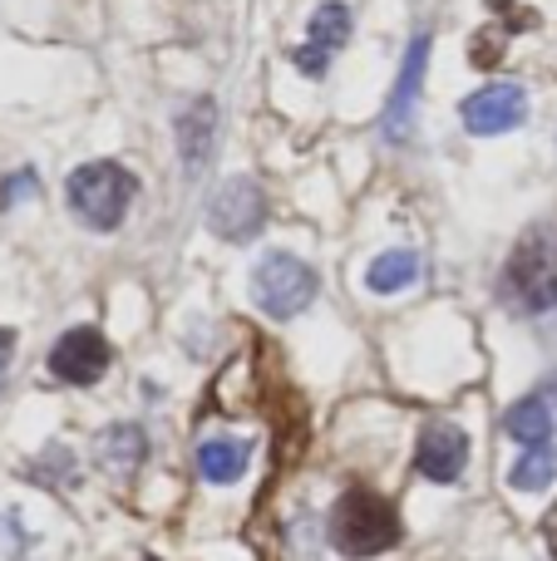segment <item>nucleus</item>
Listing matches in <instances>:
<instances>
[{"mask_svg":"<svg viewBox=\"0 0 557 561\" xmlns=\"http://www.w3.org/2000/svg\"><path fill=\"white\" fill-rule=\"evenodd\" d=\"M247 458H252V444L247 438H207L197 448V473L207 483H237L247 473Z\"/></svg>","mask_w":557,"mask_h":561,"instance_id":"nucleus-13","label":"nucleus"},{"mask_svg":"<svg viewBox=\"0 0 557 561\" xmlns=\"http://www.w3.org/2000/svg\"><path fill=\"white\" fill-rule=\"evenodd\" d=\"M503 300L519 316L557 310V242L548 232H528L503 262Z\"/></svg>","mask_w":557,"mask_h":561,"instance_id":"nucleus-2","label":"nucleus"},{"mask_svg":"<svg viewBox=\"0 0 557 561\" xmlns=\"http://www.w3.org/2000/svg\"><path fill=\"white\" fill-rule=\"evenodd\" d=\"M503 434H509L513 444H523V448H543L553 438V409L543 404L538 394L519 399V404L503 414Z\"/></svg>","mask_w":557,"mask_h":561,"instance_id":"nucleus-14","label":"nucleus"},{"mask_svg":"<svg viewBox=\"0 0 557 561\" xmlns=\"http://www.w3.org/2000/svg\"><path fill=\"white\" fill-rule=\"evenodd\" d=\"M331 542L355 561L380 557L400 542V517H395V507L385 503L380 493H371V488H351L331 513Z\"/></svg>","mask_w":557,"mask_h":561,"instance_id":"nucleus-1","label":"nucleus"},{"mask_svg":"<svg viewBox=\"0 0 557 561\" xmlns=\"http://www.w3.org/2000/svg\"><path fill=\"white\" fill-rule=\"evenodd\" d=\"M464 114V128L479 138H493V134H509V128H519L523 118H528V94H523V84H484L479 94H469L459 104Z\"/></svg>","mask_w":557,"mask_h":561,"instance_id":"nucleus-6","label":"nucleus"},{"mask_svg":"<svg viewBox=\"0 0 557 561\" xmlns=\"http://www.w3.org/2000/svg\"><path fill=\"white\" fill-rule=\"evenodd\" d=\"M30 187H35V178H30V173H15L5 187H0V207H15V197L30 193Z\"/></svg>","mask_w":557,"mask_h":561,"instance_id":"nucleus-17","label":"nucleus"},{"mask_svg":"<svg viewBox=\"0 0 557 561\" xmlns=\"http://www.w3.org/2000/svg\"><path fill=\"white\" fill-rule=\"evenodd\" d=\"M65 193H69V213H75L79 222L94 227V232H114L128 217V203H134L138 183H134V173L118 163H84L79 173H69Z\"/></svg>","mask_w":557,"mask_h":561,"instance_id":"nucleus-3","label":"nucleus"},{"mask_svg":"<svg viewBox=\"0 0 557 561\" xmlns=\"http://www.w3.org/2000/svg\"><path fill=\"white\" fill-rule=\"evenodd\" d=\"M144 454H148V438H144V428H134V424H114L99 434V468L114 478L134 473V468L144 463Z\"/></svg>","mask_w":557,"mask_h":561,"instance_id":"nucleus-12","label":"nucleus"},{"mask_svg":"<svg viewBox=\"0 0 557 561\" xmlns=\"http://www.w3.org/2000/svg\"><path fill=\"white\" fill-rule=\"evenodd\" d=\"M469 463V434L450 419H430L420 428V448H414V468H420L430 483H454Z\"/></svg>","mask_w":557,"mask_h":561,"instance_id":"nucleus-8","label":"nucleus"},{"mask_svg":"<svg viewBox=\"0 0 557 561\" xmlns=\"http://www.w3.org/2000/svg\"><path fill=\"white\" fill-rule=\"evenodd\" d=\"M345 39H351V10H345L341 0H326V5L311 15L306 49H296V69H302V75H321Z\"/></svg>","mask_w":557,"mask_h":561,"instance_id":"nucleus-10","label":"nucleus"},{"mask_svg":"<svg viewBox=\"0 0 557 561\" xmlns=\"http://www.w3.org/2000/svg\"><path fill=\"white\" fill-rule=\"evenodd\" d=\"M252 296H257V306H262L272 320H292V316H302V310L316 300V272L306 262H296V256L272 252V256H262V262H257Z\"/></svg>","mask_w":557,"mask_h":561,"instance_id":"nucleus-4","label":"nucleus"},{"mask_svg":"<svg viewBox=\"0 0 557 561\" xmlns=\"http://www.w3.org/2000/svg\"><path fill=\"white\" fill-rule=\"evenodd\" d=\"M213 144H217V104L213 99H197V104H187L183 118H178V148H183L187 173H197V168L213 158Z\"/></svg>","mask_w":557,"mask_h":561,"instance_id":"nucleus-11","label":"nucleus"},{"mask_svg":"<svg viewBox=\"0 0 557 561\" xmlns=\"http://www.w3.org/2000/svg\"><path fill=\"white\" fill-rule=\"evenodd\" d=\"M266 222V203H262V187L247 183V178H232L213 193L207 203V227H213L223 242H247L257 227Z\"/></svg>","mask_w":557,"mask_h":561,"instance_id":"nucleus-5","label":"nucleus"},{"mask_svg":"<svg viewBox=\"0 0 557 561\" xmlns=\"http://www.w3.org/2000/svg\"><path fill=\"white\" fill-rule=\"evenodd\" d=\"M424 65H430V35H414V39H410V49H405L400 79H395L390 108H385V138H390V144H405V138H410L414 104H420V79H424Z\"/></svg>","mask_w":557,"mask_h":561,"instance_id":"nucleus-9","label":"nucleus"},{"mask_svg":"<svg viewBox=\"0 0 557 561\" xmlns=\"http://www.w3.org/2000/svg\"><path fill=\"white\" fill-rule=\"evenodd\" d=\"M557 478V448L553 444H543V448H523V458L513 463V473H509V483L513 488H523V493H543Z\"/></svg>","mask_w":557,"mask_h":561,"instance_id":"nucleus-16","label":"nucleus"},{"mask_svg":"<svg viewBox=\"0 0 557 561\" xmlns=\"http://www.w3.org/2000/svg\"><path fill=\"white\" fill-rule=\"evenodd\" d=\"M414 276H420V252H410V247L380 252V256L371 262V272H365V280H371L375 296H395V290L414 286Z\"/></svg>","mask_w":557,"mask_h":561,"instance_id":"nucleus-15","label":"nucleus"},{"mask_svg":"<svg viewBox=\"0 0 557 561\" xmlns=\"http://www.w3.org/2000/svg\"><path fill=\"white\" fill-rule=\"evenodd\" d=\"M109 340L94 325H79L69 335H59V345L49 350V375L65 385H99L109 369Z\"/></svg>","mask_w":557,"mask_h":561,"instance_id":"nucleus-7","label":"nucleus"},{"mask_svg":"<svg viewBox=\"0 0 557 561\" xmlns=\"http://www.w3.org/2000/svg\"><path fill=\"white\" fill-rule=\"evenodd\" d=\"M10 350H15V330H0V385L10 375Z\"/></svg>","mask_w":557,"mask_h":561,"instance_id":"nucleus-18","label":"nucleus"},{"mask_svg":"<svg viewBox=\"0 0 557 561\" xmlns=\"http://www.w3.org/2000/svg\"><path fill=\"white\" fill-rule=\"evenodd\" d=\"M543 537H548V552H553V561H557V507L548 513V523H543Z\"/></svg>","mask_w":557,"mask_h":561,"instance_id":"nucleus-19","label":"nucleus"}]
</instances>
